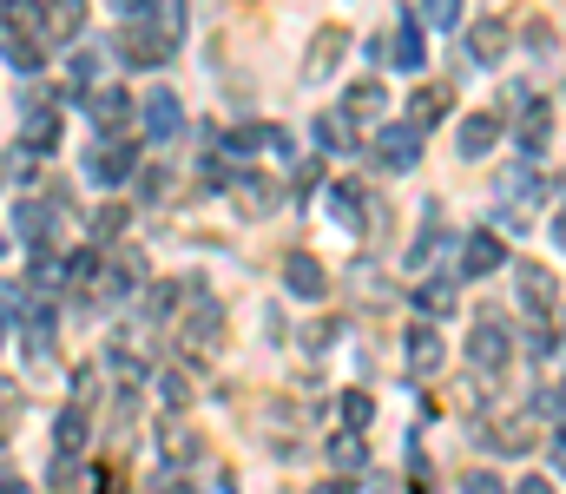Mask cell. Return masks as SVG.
Returning <instances> with one entry per match:
<instances>
[{
  "label": "cell",
  "mask_w": 566,
  "mask_h": 494,
  "mask_svg": "<svg viewBox=\"0 0 566 494\" xmlns=\"http://www.w3.org/2000/svg\"><path fill=\"white\" fill-rule=\"evenodd\" d=\"M119 47H126L132 66H165L172 60V33L158 27V20H126L119 27Z\"/></svg>",
  "instance_id": "1"
},
{
  "label": "cell",
  "mask_w": 566,
  "mask_h": 494,
  "mask_svg": "<svg viewBox=\"0 0 566 494\" xmlns=\"http://www.w3.org/2000/svg\"><path fill=\"white\" fill-rule=\"evenodd\" d=\"M283 290L303 297V303H316L323 290H330V277H323V264H316L310 251H290V257H283Z\"/></svg>",
  "instance_id": "2"
},
{
  "label": "cell",
  "mask_w": 566,
  "mask_h": 494,
  "mask_svg": "<svg viewBox=\"0 0 566 494\" xmlns=\"http://www.w3.org/2000/svg\"><path fill=\"white\" fill-rule=\"evenodd\" d=\"M507 350H514V343H507V323H501V317H481V323H474V336H468L474 369H501Z\"/></svg>",
  "instance_id": "3"
},
{
  "label": "cell",
  "mask_w": 566,
  "mask_h": 494,
  "mask_svg": "<svg viewBox=\"0 0 566 494\" xmlns=\"http://www.w3.org/2000/svg\"><path fill=\"white\" fill-rule=\"evenodd\" d=\"M178 132H185V106H178L172 86H158L145 99V139H178Z\"/></svg>",
  "instance_id": "4"
},
{
  "label": "cell",
  "mask_w": 566,
  "mask_h": 494,
  "mask_svg": "<svg viewBox=\"0 0 566 494\" xmlns=\"http://www.w3.org/2000/svg\"><path fill=\"white\" fill-rule=\"evenodd\" d=\"M86 172H93L99 185H126V178H132V145H119V139H99L93 152H86Z\"/></svg>",
  "instance_id": "5"
},
{
  "label": "cell",
  "mask_w": 566,
  "mask_h": 494,
  "mask_svg": "<svg viewBox=\"0 0 566 494\" xmlns=\"http://www.w3.org/2000/svg\"><path fill=\"white\" fill-rule=\"evenodd\" d=\"M376 152H382L389 172H415V159H422V132H415V126H389L376 139Z\"/></svg>",
  "instance_id": "6"
},
{
  "label": "cell",
  "mask_w": 566,
  "mask_h": 494,
  "mask_svg": "<svg viewBox=\"0 0 566 494\" xmlns=\"http://www.w3.org/2000/svg\"><path fill=\"white\" fill-rule=\"evenodd\" d=\"M507 264V244L494 238V231H474L468 251H461V277H494Z\"/></svg>",
  "instance_id": "7"
},
{
  "label": "cell",
  "mask_w": 566,
  "mask_h": 494,
  "mask_svg": "<svg viewBox=\"0 0 566 494\" xmlns=\"http://www.w3.org/2000/svg\"><path fill=\"white\" fill-rule=\"evenodd\" d=\"M231 198H237V211H244V218H264V211L277 205V185H270L264 172H237L231 178Z\"/></svg>",
  "instance_id": "8"
},
{
  "label": "cell",
  "mask_w": 566,
  "mask_h": 494,
  "mask_svg": "<svg viewBox=\"0 0 566 494\" xmlns=\"http://www.w3.org/2000/svg\"><path fill=\"white\" fill-rule=\"evenodd\" d=\"M349 53V33L343 27H323L316 33V47H310V60H303V80H330V66Z\"/></svg>",
  "instance_id": "9"
},
{
  "label": "cell",
  "mask_w": 566,
  "mask_h": 494,
  "mask_svg": "<svg viewBox=\"0 0 566 494\" xmlns=\"http://www.w3.org/2000/svg\"><path fill=\"white\" fill-rule=\"evenodd\" d=\"M494 139H501V119H494V112H468V119H461V159H488Z\"/></svg>",
  "instance_id": "10"
},
{
  "label": "cell",
  "mask_w": 566,
  "mask_h": 494,
  "mask_svg": "<svg viewBox=\"0 0 566 494\" xmlns=\"http://www.w3.org/2000/svg\"><path fill=\"white\" fill-rule=\"evenodd\" d=\"M409 369H415V376H435V369H441V330H435V323H415V330H409Z\"/></svg>",
  "instance_id": "11"
},
{
  "label": "cell",
  "mask_w": 566,
  "mask_h": 494,
  "mask_svg": "<svg viewBox=\"0 0 566 494\" xmlns=\"http://www.w3.org/2000/svg\"><path fill=\"white\" fill-rule=\"evenodd\" d=\"M382 53H395V66H402V73H422V66H428V47H422V27H415V20H402V27H395V40Z\"/></svg>",
  "instance_id": "12"
},
{
  "label": "cell",
  "mask_w": 566,
  "mask_h": 494,
  "mask_svg": "<svg viewBox=\"0 0 566 494\" xmlns=\"http://www.w3.org/2000/svg\"><path fill=\"white\" fill-rule=\"evenodd\" d=\"M343 112H349V119H382V126H389V93H382L376 80H362V86H349V93H343Z\"/></svg>",
  "instance_id": "13"
},
{
  "label": "cell",
  "mask_w": 566,
  "mask_h": 494,
  "mask_svg": "<svg viewBox=\"0 0 566 494\" xmlns=\"http://www.w3.org/2000/svg\"><path fill=\"white\" fill-rule=\"evenodd\" d=\"M520 303H527L534 317H547V310H553V271H540V264H520Z\"/></svg>",
  "instance_id": "14"
},
{
  "label": "cell",
  "mask_w": 566,
  "mask_h": 494,
  "mask_svg": "<svg viewBox=\"0 0 566 494\" xmlns=\"http://www.w3.org/2000/svg\"><path fill=\"white\" fill-rule=\"evenodd\" d=\"M448 106H455V93H448V86H422V93L409 99V126L422 132L428 119H448Z\"/></svg>",
  "instance_id": "15"
},
{
  "label": "cell",
  "mask_w": 566,
  "mask_h": 494,
  "mask_svg": "<svg viewBox=\"0 0 566 494\" xmlns=\"http://www.w3.org/2000/svg\"><path fill=\"white\" fill-rule=\"evenodd\" d=\"M547 139H553V112L547 106H527V119H520V152H527V159H540V152H547Z\"/></svg>",
  "instance_id": "16"
},
{
  "label": "cell",
  "mask_w": 566,
  "mask_h": 494,
  "mask_svg": "<svg viewBox=\"0 0 566 494\" xmlns=\"http://www.w3.org/2000/svg\"><path fill=\"white\" fill-rule=\"evenodd\" d=\"M126 112H132V99L119 93V86H99V93H93V119L106 126V139H112L119 126H126Z\"/></svg>",
  "instance_id": "17"
},
{
  "label": "cell",
  "mask_w": 566,
  "mask_h": 494,
  "mask_svg": "<svg viewBox=\"0 0 566 494\" xmlns=\"http://www.w3.org/2000/svg\"><path fill=\"white\" fill-rule=\"evenodd\" d=\"M316 145H323V152H356L349 112H323V119H316Z\"/></svg>",
  "instance_id": "18"
},
{
  "label": "cell",
  "mask_w": 566,
  "mask_h": 494,
  "mask_svg": "<svg viewBox=\"0 0 566 494\" xmlns=\"http://www.w3.org/2000/svg\"><path fill=\"white\" fill-rule=\"evenodd\" d=\"M468 47H474V60H481V66H494L507 53V27H501V20H481V27L468 33Z\"/></svg>",
  "instance_id": "19"
},
{
  "label": "cell",
  "mask_w": 566,
  "mask_h": 494,
  "mask_svg": "<svg viewBox=\"0 0 566 494\" xmlns=\"http://www.w3.org/2000/svg\"><path fill=\"white\" fill-rule=\"evenodd\" d=\"M415 303H422L428 317H448V310H455V284H448V277H422V284H415Z\"/></svg>",
  "instance_id": "20"
},
{
  "label": "cell",
  "mask_w": 566,
  "mask_h": 494,
  "mask_svg": "<svg viewBox=\"0 0 566 494\" xmlns=\"http://www.w3.org/2000/svg\"><path fill=\"white\" fill-rule=\"evenodd\" d=\"M369 415H376V396H369V389H349L343 396V422L349 429H369Z\"/></svg>",
  "instance_id": "21"
},
{
  "label": "cell",
  "mask_w": 566,
  "mask_h": 494,
  "mask_svg": "<svg viewBox=\"0 0 566 494\" xmlns=\"http://www.w3.org/2000/svg\"><path fill=\"white\" fill-rule=\"evenodd\" d=\"M158 396L172 402V409H185V402H191V376H185V369H165V376H158Z\"/></svg>",
  "instance_id": "22"
},
{
  "label": "cell",
  "mask_w": 566,
  "mask_h": 494,
  "mask_svg": "<svg viewBox=\"0 0 566 494\" xmlns=\"http://www.w3.org/2000/svg\"><path fill=\"white\" fill-rule=\"evenodd\" d=\"M79 20H86V0H53V33H79Z\"/></svg>",
  "instance_id": "23"
},
{
  "label": "cell",
  "mask_w": 566,
  "mask_h": 494,
  "mask_svg": "<svg viewBox=\"0 0 566 494\" xmlns=\"http://www.w3.org/2000/svg\"><path fill=\"white\" fill-rule=\"evenodd\" d=\"M428 27H461V0H422Z\"/></svg>",
  "instance_id": "24"
},
{
  "label": "cell",
  "mask_w": 566,
  "mask_h": 494,
  "mask_svg": "<svg viewBox=\"0 0 566 494\" xmlns=\"http://www.w3.org/2000/svg\"><path fill=\"white\" fill-rule=\"evenodd\" d=\"M330 462L336 468H362V442H356V435H336V442H330Z\"/></svg>",
  "instance_id": "25"
},
{
  "label": "cell",
  "mask_w": 566,
  "mask_h": 494,
  "mask_svg": "<svg viewBox=\"0 0 566 494\" xmlns=\"http://www.w3.org/2000/svg\"><path fill=\"white\" fill-rule=\"evenodd\" d=\"M93 80H99V60H93V53H79V60H73V80H66V86H73V93H86Z\"/></svg>",
  "instance_id": "26"
},
{
  "label": "cell",
  "mask_w": 566,
  "mask_h": 494,
  "mask_svg": "<svg viewBox=\"0 0 566 494\" xmlns=\"http://www.w3.org/2000/svg\"><path fill=\"white\" fill-rule=\"evenodd\" d=\"M79 442H86V415L66 409V415H60V448H79Z\"/></svg>",
  "instance_id": "27"
},
{
  "label": "cell",
  "mask_w": 566,
  "mask_h": 494,
  "mask_svg": "<svg viewBox=\"0 0 566 494\" xmlns=\"http://www.w3.org/2000/svg\"><path fill=\"white\" fill-rule=\"evenodd\" d=\"M119 224H126V211H119V205H106V211H99V218H93V231H99V238H119Z\"/></svg>",
  "instance_id": "28"
},
{
  "label": "cell",
  "mask_w": 566,
  "mask_h": 494,
  "mask_svg": "<svg viewBox=\"0 0 566 494\" xmlns=\"http://www.w3.org/2000/svg\"><path fill=\"white\" fill-rule=\"evenodd\" d=\"M468 494H501V481H488V475H468Z\"/></svg>",
  "instance_id": "29"
},
{
  "label": "cell",
  "mask_w": 566,
  "mask_h": 494,
  "mask_svg": "<svg viewBox=\"0 0 566 494\" xmlns=\"http://www.w3.org/2000/svg\"><path fill=\"white\" fill-rule=\"evenodd\" d=\"M520 494H553V488H547V475H534V481H520Z\"/></svg>",
  "instance_id": "30"
},
{
  "label": "cell",
  "mask_w": 566,
  "mask_h": 494,
  "mask_svg": "<svg viewBox=\"0 0 566 494\" xmlns=\"http://www.w3.org/2000/svg\"><path fill=\"white\" fill-rule=\"evenodd\" d=\"M553 238H560V244H566V205H560V211H553Z\"/></svg>",
  "instance_id": "31"
},
{
  "label": "cell",
  "mask_w": 566,
  "mask_h": 494,
  "mask_svg": "<svg viewBox=\"0 0 566 494\" xmlns=\"http://www.w3.org/2000/svg\"><path fill=\"white\" fill-rule=\"evenodd\" d=\"M553 415H560V422H566V383L553 389Z\"/></svg>",
  "instance_id": "32"
},
{
  "label": "cell",
  "mask_w": 566,
  "mask_h": 494,
  "mask_svg": "<svg viewBox=\"0 0 566 494\" xmlns=\"http://www.w3.org/2000/svg\"><path fill=\"white\" fill-rule=\"evenodd\" d=\"M0 257H7V231H0Z\"/></svg>",
  "instance_id": "33"
}]
</instances>
